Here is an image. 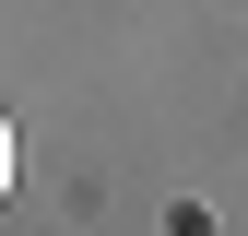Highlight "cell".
Returning a JSON list of instances; mask_svg holds the SVG:
<instances>
[{"mask_svg": "<svg viewBox=\"0 0 248 236\" xmlns=\"http://www.w3.org/2000/svg\"><path fill=\"white\" fill-rule=\"evenodd\" d=\"M0 201H12V118H0Z\"/></svg>", "mask_w": 248, "mask_h": 236, "instance_id": "1", "label": "cell"}]
</instances>
